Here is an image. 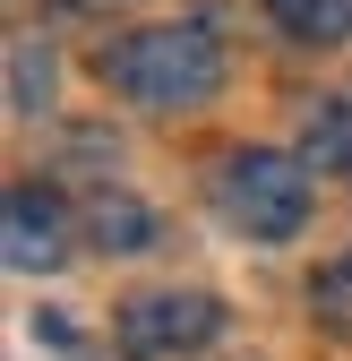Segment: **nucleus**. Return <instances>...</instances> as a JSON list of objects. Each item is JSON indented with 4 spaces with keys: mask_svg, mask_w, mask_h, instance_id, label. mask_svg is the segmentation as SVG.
<instances>
[{
    "mask_svg": "<svg viewBox=\"0 0 352 361\" xmlns=\"http://www.w3.org/2000/svg\"><path fill=\"white\" fill-rule=\"evenodd\" d=\"M215 207H224L232 233L275 250V241H292L301 224H310V164L275 155V147H241V155H224V172H215Z\"/></svg>",
    "mask_w": 352,
    "mask_h": 361,
    "instance_id": "2",
    "label": "nucleus"
},
{
    "mask_svg": "<svg viewBox=\"0 0 352 361\" xmlns=\"http://www.w3.org/2000/svg\"><path fill=\"white\" fill-rule=\"evenodd\" d=\"M292 43H352V0H258Z\"/></svg>",
    "mask_w": 352,
    "mask_h": 361,
    "instance_id": "6",
    "label": "nucleus"
},
{
    "mask_svg": "<svg viewBox=\"0 0 352 361\" xmlns=\"http://www.w3.org/2000/svg\"><path fill=\"white\" fill-rule=\"evenodd\" d=\"M61 258H69V207L43 180H18L9 190V267L18 276H52Z\"/></svg>",
    "mask_w": 352,
    "mask_h": 361,
    "instance_id": "4",
    "label": "nucleus"
},
{
    "mask_svg": "<svg viewBox=\"0 0 352 361\" xmlns=\"http://www.w3.org/2000/svg\"><path fill=\"white\" fill-rule=\"evenodd\" d=\"M103 78L120 86L138 112H198L224 95V35L206 18H181V26H138L103 52Z\"/></svg>",
    "mask_w": 352,
    "mask_h": 361,
    "instance_id": "1",
    "label": "nucleus"
},
{
    "mask_svg": "<svg viewBox=\"0 0 352 361\" xmlns=\"http://www.w3.org/2000/svg\"><path fill=\"white\" fill-rule=\"evenodd\" d=\"M224 336V301L215 293H138L120 301V344L129 361H172V353H198Z\"/></svg>",
    "mask_w": 352,
    "mask_h": 361,
    "instance_id": "3",
    "label": "nucleus"
},
{
    "mask_svg": "<svg viewBox=\"0 0 352 361\" xmlns=\"http://www.w3.org/2000/svg\"><path fill=\"white\" fill-rule=\"evenodd\" d=\"M86 233H95V250H112V258H138V250H155V215L129 190H95L86 198Z\"/></svg>",
    "mask_w": 352,
    "mask_h": 361,
    "instance_id": "5",
    "label": "nucleus"
},
{
    "mask_svg": "<svg viewBox=\"0 0 352 361\" xmlns=\"http://www.w3.org/2000/svg\"><path fill=\"white\" fill-rule=\"evenodd\" d=\"M310 319H318V327H352V250L318 258V276H310Z\"/></svg>",
    "mask_w": 352,
    "mask_h": 361,
    "instance_id": "9",
    "label": "nucleus"
},
{
    "mask_svg": "<svg viewBox=\"0 0 352 361\" xmlns=\"http://www.w3.org/2000/svg\"><path fill=\"white\" fill-rule=\"evenodd\" d=\"M9 104L18 112L52 104V52H43V35H18V52H9Z\"/></svg>",
    "mask_w": 352,
    "mask_h": 361,
    "instance_id": "8",
    "label": "nucleus"
},
{
    "mask_svg": "<svg viewBox=\"0 0 352 361\" xmlns=\"http://www.w3.org/2000/svg\"><path fill=\"white\" fill-rule=\"evenodd\" d=\"M301 164H310V172H344L352 164V95H335V104L310 112V129H301Z\"/></svg>",
    "mask_w": 352,
    "mask_h": 361,
    "instance_id": "7",
    "label": "nucleus"
}]
</instances>
